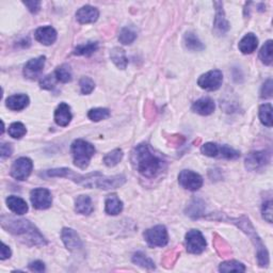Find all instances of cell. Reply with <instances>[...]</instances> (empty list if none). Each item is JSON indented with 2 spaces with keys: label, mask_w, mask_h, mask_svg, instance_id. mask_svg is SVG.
<instances>
[{
  "label": "cell",
  "mask_w": 273,
  "mask_h": 273,
  "mask_svg": "<svg viewBox=\"0 0 273 273\" xmlns=\"http://www.w3.org/2000/svg\"><path fill=\"white\" fill-rule=\"evenodd\" d=\"M132 162L134 168L142 176L149 180L158 176L166 168V161L159 155L155 154L146 143H141L133 149Z\"/></svg>",
  "instance_id": "7a4b0ae2"
},
{
  "label": "cell",
  "mask_w": 273,
  "mask_h": 273,
  "mask_svg": "<svg viewBox=\"0 0 273 273\" xmlns=\"http://www.w3.org/2000/svg\"><path fill=\"white\" fill-rule=\"evenodd\" d=\"M259 120L262 124L272 127V106L271 104H265L259 107Z\"/></svg>",
  "instance_id": "4dcf8cb0"
},
{
  "label": "cell",
  "mask_w": 273,
  "mask_h": 273,
  "mask_svg": "<svg viewBox=\"0 0 273 273\" xmlns=\"http://www.w3.org/2000/svg\"><path fill=\"white\" fill-rule=\"evenodd\" d=\"M33 169V162L27 157L16 159L11 167V176L17 181H26L30 176Z\"/></svg>",
  "instance_id": "30bf717a"
},
{
  "label": "cell",
  "mask_w": 273,
  "mask_h": 273,
  "mask_svg": "<svg viewBox=\"0 0 273 273\" xmlns=\"http://www.w3.org/2000/svg\"><path fill=\"white\" fill-rule=\"evenodd\" d=\"M180 185L189 191H196L203 186V179L193 171L182 170L179 175Z\"/></svg>",
  "instance_id": "7c38bea8"
},
{
  "label": "cell",
  "mask_w": 273,
  "mask_h": 273,
  "mask_svg": "<svg viewBox=\"0 0 273 273\" xmlns=\"http://www.w3.org/2000/svg\"><path fill=\"white\" fill-rule=\"evenodd\" d=\"M271 154L268 151H256L248 154L244 165L249 171H259L269 165Z\"/></svg>",
  "instance_id": "52a82bcc"
},
{
  "label": "cell",
  "mask_w": 273,
  "mask_h": 273,
  "mask_svg": "<svg viewBox=\"0 0 273 273\" xmlns=\"http://www.w3.org/2000/svg\"><path fill=\"white\" fill-rule=\"evenodd\" d=\"M262 214H263V218L266 221L272 223V202L271 201H267L263 204Z\"/></svg>",
  "instance_id": "60d3db41"
},
{
  "label": "cell",
  "mask_w": 273,
  "mask_h": 273,
  "mask_svg": "<svg viewBox=\"0 0 273 273\" xmlns=\"http://www.w3.org/2000/svg\"><path fill=\"white\" fill-rule=\"evenodd\" d=\"M75 210L84 216L91 215L94 210L91 197L88 195H79L75 201Z\"/></svg>",
  "instance_id": "603a6c76"
},
{
  "label": "cell",
  "mask_w": 273,
  "mask_h": 273,
  "mask_svg": "<svg viewBox=\"0 0 273 273\" xmlns=\"http://www.w3.org/2000/svg\"><path fill=\"white\" fill-rule=\"evenodd\" d=\"M71 151L74 158V165L81 170H86L95 154V147L90 142L77 139L72 143Z\"/></svg>",
  "instance_id": "277c9868"
},
{
  "label": "cell",
  "mask_w": 273,
  "mask_h": 273,
  "mask_svg": "<svg viewBox=\"0 0 273 273\" xmlns=\"http://www.w3.org/2000/svg\"><path fill=\"white\" fill-rule=\"evenodd\" d=\"M223 74L219 70H213L203 74L197 80V85L206 91H216L222 86Z\"/></svg>",
  "instance_id": "9c48e42d"
},
{
  "label": "cell",
  "mask_w": 273,
  "mask_h": 273,
  "mask_svg": "<svg viewBox=\"0 0 273 273\" xmlns=\"http://www.w3.org/2000/svg\"><path fill=\"white\" fill-rule=\"evenodd\" d=\"M73 119L71 107L65 102H61L54 111V122L61 127H66Z\"/></svg>",
  "instance_id": "ac0fdd59"
},
{
  "label": "cell",
  "mask_w": 273,
  "mask_h": 273,
  "mask_svg": "<svg viewBox=\"0 0 273 273\" xmlns=\"http://www.w3.org/2000/svg\"><path fill=\"white\" fill-rule=\"evenodd\" d=\"M1 158H6V157H10L13 153V146L10 143H2L1 144Z\"/></svg>",
  "instance_id": "f6af8a7d"
},
{
  "label": "cell",
  "mask_w": 273,
  "mask_h": 273,
  "mask_svg": "<svg viewBox=\"0 0 273 273\" xmlns=\"http://www.w3.org/2000/svg\"><path fill=\"white\" fill-rule=\"evenodd\" d=\"M110 117V111L107 108H94L88 112V118L93 122H100Z\"/></svg>",
  "instance_id": "836d02e7"
},
{
  "label": "cell",
  "mask_w": 273,
  "mask_h": 273,
  "mask_svg": "<svg viewBox=\"0 0 273 273\" xmlns=\"http://www.w3.org/2000/svg\"><path fill=\"white\" fill-rule=\"evenodd\" d=\"M239 224L238 227H240V228L247 233L250 238H252V240H253L255 247L257 249V261H258V265L261 266V267H267L269 265V254L268 251L266 249L265 245L263 244L261 238L257 236V234L255 233L254 228L252 227L251 222L249 221V219L247 218H241V219H236Z\"/></svg>",
  "instance_id": "5b68a950"
},
{
  "label": "cell",
  "mask_w": 273,
  "mask_h": 273,
  "mask_svg": "<svg viewBox=\"0 0 273 273\" xmlns=\"http://www.w3.org/2000/svg\"><path fill=\"white\" fill-rule=\"evenodd\" d=\"M99 17L98 10L92 5H84L76 13V18L80 24H92L95 23Z\"/></svg>",
  "instance_id": "e0dca14e"
},
{
  "label": "cell",
  "mask_w": 273,
  "mask_h": 273,
  "mask_svg": "<svg viewBox=\"0 0 273 273\" xmlns=\"http://www.w3.org/2000/svg\"><path fill=\"white\" fill-rule=\"evenodd\" d=\"M30 200L34 208L43 210L51 206L52 196L48 189L37 188L33 189L30 192Z\"/></svg>",
  "instance_id": "8fae6325"
},
{
  "label": "cell",
  "mask_w": 273,
  "mask_h": 273,
  "mask_svg": "<svg viewBox=\"0 0 273 273\" xmlns=\"http://www.w3.org/2000/svg\"><path fill=\"white\" fill-rule=\"evenodd\" d=\"M183 43H185V46L189 50L192 51H202L205 48V46L199 40V38L192 32H187L185 34V37H183Z\"/></svg>",
  "instance_id": "484cf974"
},
{
  "label": "cell",
  "mask_w": 273,
  "mask_h": 273,
  "mask_svg": "<svg viewBox=\"0 0 273 273\" xmlns=\"http://www.w3.org/2000/svg\"><path fill=\"white\" fill-rule=\"evenodd\" d=\"M105 210L108 215L117 216L123 210V202L119 199L117 194H110L105 203Z\"/></svg>",
  "instance_id": "cb8c5ba5"
},
{
  "label": "cell",
  "mask_w": 273,
  "mask_h": 273,
  "mask_svg": "<svg viewBox=\"0 0 273 273\" xmlns=\"http://www.w3.org/2000/svg\"><path fill=\"white\" fill-rule=\"evenodd\" d=\"M79 87H80L81 94L89 95L93 92L95 84L90 77H83L79 81Z\"/></svg>",
  "instance_id": "74e56055"
},
{
  "label": "cell",
  "mask_w": 273,
  "mask_h": 273,
  "mask_svg": "<svg viewBox=\"0 0 273 273\" xmlns=\"http://www.w3.org/2000/svg\"><path fill=\"white\" fill-rule=\"evenodd\" d=\"M11 255H12V252H11L10 247L2 243L1 244V252H0V259H1V261H5V259L10 258Z\"/></svg>",
  "instance_id": "bcb514c9"
},
{
  "label": "cell",
  "mask_w": 273,
  "mask_h": 273,
  "mask_svg": "<svg viewBox=\"0 0 273 273\" xmlns=\"http://www.w3.org/2000/svg\"><path fill=\"white\" fill-rule=\"evenodd\" d=\"M29 269L33 272H43L45 271V265L43 262L41 261H34L29 264Z\"/></svg>",
  "instance_id": "ee69618b"
},
{
  "label": "cell",
  "mask_w": 273,
  "mask_h": 273,
  "mask_svg": "<svg viewBox=\"0 0 273 273\" xmlns=\"http://www.w3.org/2000/svg\"><path fill=\"white\" fill-rule=\"evenodd\" d=\"M216 6V17H215V24L214 28L215 32L219 36H223L227 33L229 29V24L228 19L225 18V13L223 10V3L221 1H215L214 2Z\"/></svg>",
  "instance_id": "5bb4252c"
},
{
  "label": "cell",
  "mask_w": 273,
  "mask_h": 273,
  "mask_svg": "<svg viewBox=\"0 0 273 273\" xmlns=\"http://www.w3.org/2000/svg\"><path fill=\"white\" fill-rule=\"evenodd\" d=\"M61 238H62V241L67 250L76 251L83 247L79 235L73 228H64L61 231Z\"/></svg>",
  "instance_id": "9a60e30c"
},
{
  "label": "cell",
  "mask_w": 273,
  "mask_h": 273,
  "mask_svg": "<svg viewBox=\"0 0 273 273\" xmlns=\"http://www.w3.org/2000/svg\"><path fill=\"white\" fill-rule=\"evenodd\" d=\"M46 62V58L41 56L36 59H31L24 66V76L28 79H36L42 73L44 65Z\"/></svg>",
  "instance_id": "4fadbf2b"
},
{
  "label": "cell",
  "mask_w": 273,
  "mask_h": 273,
  "mask_svg": "<svg viewBox=\"0 0 273 273\" xmlns=\"http://www.w3.org/2000/svg\"><path fill=\"white\" fill-rule=\"evenodd\" d=\"M97 49H98L97 42H88L75 47L73 50V54H75V56H91V54L94 53Z\"/></svg>",
  "instance_id": "4316f807"
},
{
  "label": "cell",
  "mask_w": 273,
  "mask_h": 273,
  "mask_svg": "<svg viewBox=\"0 0 273 273\" xmlns=\"http://www.w3.org/2000/svg\"><path fill=\"white\" fill-rule=\"evenodd\" d=\"M57 81H58V79L56 77V74L52 73V74L47 75V76H45L43 78H41L40 87L44 89V90H51V89H53L54 85H56Z\"/></svg>",
  "instance_id": "ab89813d"
},
{
  "label": "cell",
  "mask_w": 273,
  "mask_h": 273,
  "mask_svg": "<svg viewBox=\"0 0 273 273\" xmlns=\"http://www.w3.org/2000/svg\"><path fill=\"white\" fill-rule=\"evenodd\" d=\"M215 101L209 97H203L192 105V111L200 115H209L215 111Z\"/></svg>",
  "instance_id": "ffe728a7"
},
{
  "label": "cell",
  "mask_w": 273,
  "mask_h": 273,
  "mask_svg": "<svg viewBox=\"0 0 273 273\" xmlns=\"http://www.w3.org/2000/svg\"><path fill=\"white\" fill-rule=\"evenodd\" d=\"M34 37H36V40L41 44L49 46L56 42L57 40V31L52 28L51 26H44V27H40L36 30V33H34Z\"/></svg>",
  "instance_id": "2e32d148"
},
{
  "label": "cell",
  "mask_w": 273,
  "mask_h": 273,
  "mask_svg": "<svg viewBox=\"0 0 273 273\" xmlns=\"http://www.w3.org/2000/svg\"><path fill=\"white\" fill-rule=\"evenodd\" d=\"M133 263L140 266L142 268L145 269H155L156 266L151 258L147 257L145 254H143L142 252H136L133 256Z\"/></svg>",
  "instance_id": "f546056e"
},
{
  "label": "cell",
  "mask_w": 273,
  "mask_h": 273,
  "mask_svg": "<svg viewBox=\"0 0 273 273\" xmlns=\"http://www.w3.org/2000/svg\"><path fill=\"white\" fill-rule=\"evenodd\" d=\"M24 4L28 8V10L36 14L41 9V1H37V0H32V1H24Z\"/></svg>",
  "instance_id": "7bdbcfd3"
},
{
  "label": "cell",
  "mask_w": 273,
  "mask_h": 273,
  "mask_svg": "<svg viewBox=\"0 0 273 273\" xmlns=\"http://www.w3.org/2000/svg\"><path fill=\"white\" fill-rule=\"evenodd\" d=\"M201 152L203 155L207 157H219L220 156V146L213 142L205 143L201 147Z\"/></svg>",
  "instance_id": "8d00e7d4"
},
{
  "label": "cell",
  "mask_w": 273,
  "mask_h": 273,
  "mask_svg": "<svg viewBox=\"0 0 273 273\" xmlns=\"http://www.w3.org/2000/svg\"><path fill=\"white\" fill-rule=\"evenodd\" d=\"M123 156H124V154H123L122 149L121 148H115V149H113V151H111L110 153H108L104 157V163L109 168L115 167L121 162V160L123 159Z\"/></svg>",
  "instance_id": "f1b7e54d"
},
{
  "label": "cell",
  "mask_w": 273,
  "mask_h": 273,
  "mask_svg": "<svg viewBox=\"0 0 273 273\" xmlns=\"http://www.w3.org/2000/svg\"><path fill=\"white\" fill-rule=\"evenodd\" d=\"M186 249L191 254H201L206 249V240L197 229H191L186 234Z\"/></svg>",
  "instance_id": "ba28073f"
},
{
  "label": "cell",
  "mask_w": 273,
  "mask_h": 273,
  "mask_svg": "<svg viewBox=\"0 0 273 273\" xmlns=\"http://www.w3.org/2000/svg\"><path fill=\"white\" fill-rule=\"evenodd\" d=\"M8 133L12 136V138L22 139L23 136L27 134V129L23 123L15 122V123H12V124L9 126Z\"/></svg>",
  "instance_id": "d590c367"
},
{
  "label": "cell",
  "mask_w": 273,
  "mask_h": 273,
  "mask_svg": "<svg viewBox=\"0 0 273 273\" xmlns=\"http://www.w3.org/2000/svg\"><path fill=\"white\" fill-rule=\"evenodd\" d=\"M143 236H144V240L151 248H162L169 242L168 230L163 225H156V227L145 230Z\"/></svg>",
  "instance_id": "8992f818"
},
{
  "label": "cell",
  "mask_w": 273,
  "mask_h": 273,
  "mask_svg": "<svg viewBox=\"0 0 273 273\" xmlns=\"http://www.w3.org/2000/svg\"><path fill=\"white\" fill-rule=\"evenodd\" d=\"M272 89H273L272 79H268L262 88V91H261L262 98H270L272 96Z\"/></svg>",
  "instance_id": "b9f144b4"
},
{
  "label": "cell",
  "mask_w": 273,
  "mask_h": 273,
  "mask_svg": "<svg viewBox=\"0 0 273 273\" xmlns=\"http://www.w3.org/2000/svg\"><path fill=\"white\" fill-rule=\"evenodd\" d=\"M272 40H268L267 42L263 45L261 51H259V59L262 60V62L265 65H270L272 63Z\"/></svg>",
  "instance_id": "d6a6232c"
},
{
  "label": "cell",
  "mask_w": 273,
  "mask_h": 273,
  "mask_svg": "<svg viewBox=\"0 0 273 273\" xmlns=\"http://www.w3.org/2000/svg\"><path fill=\"white\" fill-rule=\"evenodd\" d=\"M221 158H225V159H237L240 157V153H239L238 151H236V149L231 148L228 145H221L220 146V156Z\"/></svg>",
  "instance_id": "f35d334b"
},
{
  "label": "cell",
  "mask_w": 273,
  "mask_h": 273,
  "mask_svg": "<svg viewBox=\"0 0 273 273\" xmlns=\"http://www.w3.org/2000/svg\"><path fill=\"white\" fill-rule=\"evenodd\" d=\"M54 74H56V77H57L58 81H61V83H63V84L71 83L73 79L72 68L66 63L61 64L60 66H58L57 70L54 71Z\"/></svg>",
  "instance_id": "83f0119b"
},
{
  "label": "cell",
  "mask_w": 273,
  "mask_h": 273,
  "mask_svg": "<svg viewBox=\"0 0 273 273\" xmlns=\"http://www.w3.org/2000/svg\"><path fill=\"white\" fill-rule=\"evenodd\" d=\"M46 176L48 177H65L76 182L77 185L83 187L92 189L97 188L102 190L109 189H117L123 186L126 182V177L124 175H113V176H106L102 175L99 172H92L89 174H78L74 172L73 170L67 168H60V169H52L47 170Z\"/></svg>",
  "instance_id": "6da1fadb"
},
{
  "label": "cell",
  "mask_w": 273,
  "mask_h": 273,
  "mask_svg": "<svg viewBox=\"0 0 273 273\" xmlns=\"http://www.w3.org/2000/svg\"><path fill=\"white\" fill-rule=\"evenodd\" d=\"M219 271L220 272H231V271L244 272L245 267L243 264L239 263L237 261H227V262H223L220 264Z\"/></svg>",
  "instance_id": "e575fe53"
},
{
  "label": "cell",
  "mask_w": 273,
  "mask_h": 273,
  "mask_svg": "<svg viewBox=\"0 0 273 273\" xmlns=\"http://www.w3.org/2000/svg\"><path fill=\"white\" fill-rule=\"evenodd\" d=\"M2 228L8 229L11 234L20 237L30 244L33 245H46L47 241L44 236L40 233L39 229L34 225L25 219H8L5 221L3 218L1 219Z\"/></svg>",
  "instance_id": "3957f363"
},
{
  "label": "cell",
  "mask_w": 273,
  "mask_h": 273,
  "mask_svg": "<svg viewBox=\"0 0 273 273\" xmlns=\"http://www.w3.org/2000/svg\"><path fill=\"white\" fill-rule=\"evenodd\" d=\"M258 46V39L254 33H247L245 36L241 39L240 42L238 44V48L243 54H250Z\"/></svg>",
  "instance_id": "44dd1931"
},
{
  "label": "cell",
  "mask_w": 273,
  "mask_h": 273,
  "mask_svg": "<svg viewBox=\"0 0 273 273\" xmlns=\"http://www.w3.org/2000/svg\"><path fill=\"white\" fill-rule=\"evenodd\" d=\"M136 39V32L134 28H132V27H124V28H122L119 36V41L123 45H131L135 42Z\"/></svg>",
  "instance_id": "1f68e13d"
},
{
  "label": "cell",
  "mask_w": 273,
  "mask_h": 273,
  "mask_svg": "<svg viewBox=\"0 0 273 273\" xmlns=\"http://www.w3.org/2000/svg\"><path fill=\"white\" fill-rule=\"evenodd\" d=\"M30 99L26 94H15L5 99V106L12 111H22L28 107Z\"/></svg>",
  "instance_id": "d6986e66"
},
{
  "label": "cell",
  "mask_w": 273,
  "mask_h": 273,
  "mask_svg": "<svg viewBox=\"0 0 273 273\" xmlns=\"http://www.w3.org/2000/svg\"><path fill=\"white\" fill-rule=\"evenodd\" d=\"M6 206L8 208L13 211V213L16 215H25L27 214V211H28V204L26 203L25 200H23L22 197H18L15 195H11L9 196L8 199L5 200Z\"/></svg>",
  "instance_id": "7402d4cb"
},
{
  "label": "cell",
  "mask_w": 273,
  "mask_h": 273,
  "mask_svg": "<svg viewBox=\"0 0 273 273\" xmlns=\"http://www.w3.org/2000/svg\"><path fill=\"white\" fill-rule=\"evenodd\" d=\"M110 58L112 62L119 67L120 70H125L128 64V59L126 57L125 50L121 47H114L110 51Z\"/></svg>",
  "instance_id": "d4e9b609"
}]
</instances>
